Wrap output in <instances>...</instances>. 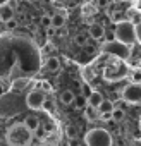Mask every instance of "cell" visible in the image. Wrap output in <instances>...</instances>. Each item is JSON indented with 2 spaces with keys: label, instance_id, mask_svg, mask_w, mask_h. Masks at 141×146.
<instances>
[{
  "label": "cell",
  "instance_id": "1",
  "mask_svg": "<svg viewBox=\"0 0 141 146\" xmlns=\"http://www.w3.org/2000/svg\"><path fill=\"white\" fill-rule=\"evenodd\" d=\"M31 137H33V132L24 124L12 125L7 134V141L11 146H28L31 143Z\"/></svg>",
  "mask_w": 141,
  "mask_h": 146
},
{
  "label": "cell",
  "instance_id": "2",
  "mask_svg": "<svg viewBox=\"0 0 141 146\" xmlns=\"http://www.w3.org/2000/svg\"><path fill=\"white\" fill-rule=\"evenodd\" d=\"M114 35H115V40L119 43H124V45L131 46L136 41V26L129 21H122V23L115 24Z\"/></svg>",
  "mask_w": 141,
  "mask_h": 146
},
{
  "label": "cell",
  "instance_id": "3",
  "mask_svg": "<svg viewBox=\"0 0 141 146\" xmlns=\"http://www.w3.org/2000/svg\"><path fill=\"white\" fill-rule=\"evenodd\" d=\"M84 144L86 146H112V136L107 129L95 127L86 132Z\"/></svg>",
  "mask_w": 141,
  "mask_h": 146
},
{
  "label": "cell",
  "instance_id": "4",
  "mask_svg": "<svg viewBox=\"0 0 141 146\" xmlns=\"http://www.w3.org/2000/svg\"><path fill=\"white\" fill-rule=\"evenodd\" d=\"M102 52L103 53H108V55H112V57H117V58H120V60H127L129 58V55H131V46H127V45H124V43H119L117 40L115 41H105L103 45H102Z\"/></svg>",
  "mask_w": 141,
  "mask_h": 146
},
{
  "label": "cell",
  "instance_id": "5",
  "mask_svg": "<svg viewBox=\"0 0 141 146\" xmlns=\"http://www.w3.org/2000/svg\"><path fill=\"white\" fill-rule=\"evenodd\" d=\"M120 96H122V100H124L126 103H131V105L141 103V84H134V83L127 84V86L122 90Z\"/></svg>",
  "mask_w": 141,
  "mask_h": 146
},
{
  "label": "cell",
  "instance_id": "6",
  "mask_svg": "<svg viewBox=\"0 0 141 146\" xmlns=\"http://www.w3.org/2000/svg\"><path fill=\"white\" fill-rule=\"evenodd\" d=\"M45 102H47V98L41 91H29L26 96V107L31 110H43Z\"/></svg>",
  "mask_w": 141,
  "mask_h": 146
},
{
  "label": "cell",
  "instance_id": "7",
  "mask_svg": "<svg viewBox=\"0 0 141 146\" xmlns=\"http://www.w3.org/2000/svg\"><path fill=\"white\" fill-rule=\"evenodd\" d=\"M12 19H14V9H12V5H9V4L0 5V21H2V23H9Z\"/></svg>",
  "mask_w": 141,
  "mask_h": 146
},
{
  "label": "cell",
  "instance_id": "8",
  "mask_svg": "<svg viewBox=\"0 0 141 146\" xmlns=\"http://www.w3.org/2000/svg\"><path fill=\"white\" fill-rule=\"evenodd\" d=\"M105 33H107V31H105V28H103L102 24H96V23H95V24L90 26V36H91L93 40H96V41H98V40H103V38H105Z\"/></svg>",
  "mask_w": 141,
  "mask_h": 146
},
{
  "label": "cell",
  "instance_id": "9",
  "mask_svg": "<svg viewBox=\"0 0 141 146\" xmlns=\"http://www.w3.org/2000/svg\"><path fill=\"white\" fill-rule=\"evenodd\" d=\"M64 26H65V14H62V12L53 14V16H52V28H55V29H64Z\"/></svg>",
  "mask_w": 141,
  "mask_h": 146
},
{
  "label": "cell",
  "instance_id": "10",
  "mask_svg": "<svg viewBox=\"0 0 141 146\" xmlns=\"http://www.w3.org/2000/svg\"><path fill=\"white\" fill-rule=\"evenodd\" d=\"M24 125L31 131V132H36L40 129V119L36 115H28L26 120H24Z\"/></svg>",
  "mask_w": 141,
  "mask_h": 146
},
{
  "label": "cell",
  "instance_id": "11",
  "mask_svg": "<svg viewBox=\"0 0 141 146\" xmlns=\"http://www.w3.org/2000/svg\"><path fill=\"white\" fill-rule=\"evenodd\" d=\"M103 96H102V93L100 91H93L91 95H90V98H88V105H91V107H95V108H98L102 103H103Z\"/></svg>",
  "mask_w": 141,
  "mask_h": 146
},
{
  "label": "cell",
  "instance_id": "12",
  "mask_svg": "<svg viewBox=\"0 0 141 146\" xmlns=\"http://www.w3.org/2000/svg\"><path fill=\"white\" fill-rule=\"evenodd\" d=\"M84 117L90 120V122H95V120H98L100 119V113H98V108H95V107H91V105H88L86 108H84Z\"/></svg>",
  "mask_w": 141,
  "mask_h": 146
},
{
  "label": "cell",
  "instance_id": "13",
  "mask_svg": "<svg viewBox=\"0 0 141 146\" xmlns=\"http://www.w3.org/2000/svg\"><path fill=\"white\" fill-rule=\"evenodd\" d=\"M74 100H76L74 91L65 90V91H62V93H60V102H62L64 105H70V103H74Z\"/></svg>",
  "mask_w": 141,
  "mask_h": 146
},
{
  "label": "cell",
  "instance_id": "14",
  "mask_svg": "<svg viewBox=\"0 0 141 146\" xmlns=\"http://www.w3.org/2000/svg\"><path fill=\"white\" fill-rule=\"evenodd\" d=\"M114 110H115V107H114V103L110 100H103V103L98 107V113L100 115H103V113H114Z\"/></svg>",
  "mask_w": 141,
  "mask_h": 146
},
{
  "label": "cell",
  "instance_id": "15",
  "mask_svg": "<svg viewBox=\"0 0 141 146\" xmlns=\"http://www.w3.org/2000/svg\"><path fill=\"white\" fill-rule=\"evenodd\" d=\"M47 69L52 70V72L59 70V69H60V58H57V57H48V58H47Z\"/></svg>",
  "mask_w": 141,
  "mask_h": 146
},
{
  "label": "cell",
  "instance_id": "16",
  "mask_svg": "<svg viewBox=\"0 0 141 146\" xmlns=\"http://www.w3.org/2000/svg\"><path fill=\"white\" fill-rule=\"evenodd\" d=\"M127 19H129V23H132V24L136 26V24L141 23V12L136 11V9H131V11L127 12Z\"/></svg>",
  "mask_w": 141,
  "mask_h": 146
},
{
  "label": "cell",
  "instance_id": "17",
  "mask_svg": "<svg viewBox=\"0 0 141 146\" xmlns=\"http://www.w3.org/2000/svg\"><path fill=\"white\" fill-rule=\"evenodd\" d=\"M74 107H76V108H79V110H84V108L88 107V98H86V96H83L81 93H79V95H76Z\"/></svg>",
  "mask_w": 141,
  "mask_h": 146
},
{
  "label": "cell",
  "instance_id": "18",
  "mask_svg": "<svg viewBox=\"0 0 141 146\" xmlns=\"http://www.w3.org/2000/svg\"><path fill=\"white\" fill-rule=\"evenodd\" d=\"M86 41H88V36H86L84 33H78V35L74 36V43H76V45H79V46H84V45H86Z\"/></svg>",
  "mask_w": 141,
  "mask_h": 146
},
{
  "label": "cell",
  "instance_id": "19",
  "mask_svg": "<svg viewBox=\"0 0 141 146\" xmlns=\"http://www.w3.org/2000/svg\"><path fill=\"white\" fill-rule=\"evenodd\" d=\"M29 83V79H26V78H23V79H17V81H14V84H12V90H16V91H21L26 84Z\"/></svg>",
  "mask_w": 141,
  "mask_h": 146
},
{
  "label": "cell",
  "instance_id": "20",
  "mask_svg": "<svg viewBox=\"0 0 141 146\" xmlns=\"http://www.w3.org/2000/svg\"><path fill=\"white\" fill-rule=\"evenodd\" d=\"M124 110L122 108H115L114 110V113H112V120H115V122H122L124 120Z\"/></svg>",
  "mask_w": 141,
  "mask_h": 146
},
{
  "label": "cell",
  "instance_id": "21",
  "mask_svg": "<svg viewBox=\"0 0 141 146\" xmlns=\"http://www.w3.org/2000/svg\"><path fill=\"white\" fill-rule=\"evenodd\" d=\"M93 91H95V90H91L90 84H83V86H81V95L86 96V98H90V95H91Z\"/></svg>",
  "mask_w": 141,
  "mask_h": 146
},
{
  "label": "cell",
  "instance_id": "22",
  "mask_svg": "<svg viewBox=\"0 0 141 146\" xmlns=\"http://www.w3.org/2000/svg\"><path fill=\"white\" fill-rule=\"evenodd\" d=\"M43 110H47V112H53V110H55V103H53V100H47L45 105H43Z\"/></svg>",
  "mask_w": 141,
  "mask_h": 146
},
{
  "label": "cell",
  "instance_id": "23",
  "mask_svg": "<svg viewBox=\"0 0 141 146\" xmlns=\"http://www.w3.org/2000/svg\"><path fill=\"white\" fill-rule=\"evenodd\" d=\"M131 76H132V83L134 84H141V70H134Z\"/></svg>",
  "mask_w": 141,
  "mask_h": 146
},
{
  "label": "cell",
  "instance_id": "24",
  "mask_svg": "<svg viewBox=\"0 0 141 146\" xmlns=\"http://www.w3.org/2000/svg\"><path fill=\"white\" fill-rule=\"evenodd\" d=\"M40 19H41L40 23H41V24H43L45 28H48V26H52V16H43V17H40Z\"/></svg>",
  "mask_w": 141,
  "mask_h": 146
},
{
  "label": "cell",
  "instance_id": "25",
  "mask_svg": "<svg viewBox=\"0 0 141 146\" xmlns=\"http://www.w3.org/2000/svg\"><path fill=\"white\" fill-rule=\"evenodd\" d=\"M17 19H12V21H9V23H5V26H7V29H16L17 28Z\"/></svg>",
  "mask_w": 141,
  "mask_h": 146
},
{
  "label": "cell",
  "instance_id": "26",
  "mask_svg": "<svg viewBox=\"0 0 141 146\" xmlns=\"http://www.w3.org/2000/svg\"><path fill=\"white\" fill-rule=\"evenodd\" d=\"M136 41L141 45V23L136 24Z\"/></svg>",
  "mask_w": 141,
  "mask_h": 146
},
{
  "label": "cell",
  "instance_id": "27",
  "mask_svg": "<svg viewBox=\"0 0 141 146\" xmlns=\"http://www.w3.org/2000/svg\"><path fill=\"white\" fill-rule=\"evenodd\" d=\"M67 136H69V139H76V129L74 127H69L67 129Z\"/></svg>",
  "mask_w": 141,
  "mask_h": 146
},
{
  "label": "cell",
  "instance_id": "28",
  "mask_svg": "<svg viewBox=\"0 0 141 146\" xmlns=\"http://www.w3.org/2000/svg\"><path fill=\"white\" fill-rule=\"evenodd\" d=\"M100 119L105 120V122H107V120H112V113H103V115H100Z\"/></svg>",
  "mask_w": 141,
  "mask_h": 146
},
{
  "label": "cell",
  "instance_id": "29",
  "mask_svg": "<svg viewBox=\"0 0 141 146\" xmlns=\"http://www.w3.org/2000/svg\"><path fill=\"white\" fill-rule=\"evenodd\" d=\"M83 12H84V16H86V14H93V12H95V9H93V7H84V9H83Z\"/></svg>",
  "mask_w": 141,
  "mask_h": 146
},
{
  "label": "cell",
  "instance_id": "30",
  "mask_svg": "<svg viewBox=\"0 0 141 146\" xmlns=\"http://www.w3.org/2000/svg\"><path fill=\"white\" fill-rule=\"evenodd\" d=\"M69 146H79V141H78V139H70Z\"/></svg>",
  "mask_w": 141,
  "mask_h": 146
},
{
  "label": "cell",
  "instance_id": "31",
  "mask_svg": "<svg viewBox=\"0 0 141 146\" xmlns=\"http://www.w3.org/2000/svg\"><path fill=\"white\" fill-rule=\"evenodd\" d=\"M41 86H43V90H47V91H48V90H50V84H48V83H45V81H43V83H41Z\"/></svg>",
  "mask_w": 141,
  "mask_h": 146
},
{
  "label": "cell",
  "instance_id": "32",
  "mask_svg": "<svg viewBox=\"0 0 141 146\" xmlns=\"http://www.w3.org/2000/svg\"><path fill=\"white\" fill-rule=\"evenodd\" d=\"M139 132H141V120H139Z\"/></svg>",
  "mask_w": 141,
  "mask_h": 146
}]
</instances>
